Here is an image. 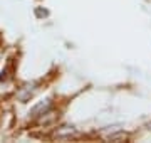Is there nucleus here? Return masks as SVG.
Listing matches in <instances>:
<instances>
[{"instance_id": "obj_6", "label": "nucleus", "mask_w": 151, "mask_h": 143, "mask_svg": "<svg viewBox=\"0 0 151 143\" xmlns=\"http://www.w3.org/2000/svg\"><path fill=\"white\" fill-rule=\"evenodd\" d=\"M148 126H150V130H151V121H150V123H148Z\"/></svg>"}, {"instance_id": "obj_2", "label": "nucleus", "mask_w": 151, "mask_h": 143, "mask_svg": "<svg viewBox=\"0 0 151 143\" xmlns=\"http://www.w3.org/2000/svg\"><path fill=\"white\" fill-rule=\"evenodd\" d=\"M77 136V131H76L74 126H62L59 130H55L54 138L55 140H70V138Z\"/></svg>"}, {"instance_id": "obj_4", "label": "nucleus", "mask_w": 151, "mask_h": 143, "mask_svg": "<svg viewBox=\"0 0 151 143\" xmlns=\"http://www.w3.org/2000/svg\"><path fill=\"white\" fill-rule=\"evenodd\" d=\"M108 140L109 142H126L128 140V133H124V131L111 133V135H108Z\"/></svg>"}, {"instance_id": "obj_3", "label": "nucleus", "mask_w": 151, "mask_h": 143, "mask_svg": "<svg viewBox=\"0 0 151 143\" xmlns=\"http://www.w3.org/2000/svg\"><path fill=\"white\" fill-rule=\"evenodd\" d=\"M35 89H37V84H27V86L20 88V91L17 93V98L20 99L22 103H27L29 99H30V98L34 96Z\"/></svg>"}, {"instance_id": "obj_5", "label": "nucleus", "mask_w": 151, "mask_h": 143, "mask_svg": "<svg viewBox=\"0 0 151 143\" xmlns=\"http://www.w3.org/2000/svg\"><path fill=\"white\" fill-rule=\"evenodd\" d=\"M35 15L40 19V17H47L49 15V12L47 10H42V9H35Z\"/></svg>"}, {"instance_id": "obj_1", "label": "nucleus", "mask_w": 151, "mask_h": 143, "mask_svg": "<svg viewBox=\"0 0 151 143\" xmlns=\"http://www.w3.org/2000/svg\"><path fill=\"white\" fill-rule=\"evenodd\" d=\"M50 108H52V101H50V99L40 101V103H37V105L30 110V116H32V118H39V116H42L44 113L50 111Z\"/></svg>"}]
</instances>
